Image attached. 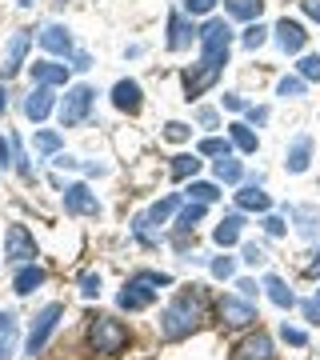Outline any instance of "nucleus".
Segmentation results:
<instances>
[{"label":"nucleus","mask_w":320,"mask_h":360,"mask_svg":"<svg viewBox=\"0 0 320 360\" xmlns=\"http://www.w3.org/2000/svg\"><path fill=\"white\" fill-rule=\"evenodd\" d=\"M308 276H320V252H316V260L308 264Z\"/></svg>","instance_id":"obj_53"},{"label":"nucleus","mask_w":320,"mask_h":360,"mask_svg":"<svg viewBox=\"0 0 320 360\" xmlns=\"http://www.w3.org/2000/svg\"><path fill=\"white\" fill-rule=\"evenodd\" d=\"M37 148L40 153H60V132H52V129L37 132Z\"/></svg>","instance_id":"obj_34"},{"label":"nucleus","mask_w":320,"mask_h":360,"mask_svg":"<svg viewBox=\"0 0 320 360\" xmlns=\"http://www.w3.org/2000/svg\"><path fill=\"white\" fill-rule=\"evenodd\" d=\"M236 208H244V212H269L272 196L264 193L260 184H244L241 193H236Z\"/></svg>","instance_id":"obj_20"},{"label":"nucleus","mask_w":320,"mask_h":360,"mask_svg":"<svg viewBox=\"0 0 320 360\" xmlns=\"http://www.w3.org/2000/svg\"><path fill=\"white\" fill-rule=\"evenodd\" d=\"M32 80L44 84V89H64L68 84V65H56V60H37L32 65Z\"/></svg>","instance_id":"obj_17"},{"label":"nucleus","mask_w":320,"mask_h":360,"mask_svg":"<svg viewBox=\"0 0 320 360\" xmlns=\"http://www.w3.org/2000/svg\"><path fill=\"white\" fill-rule=\"evenodd\" d=\"M212 172H217V180H224V184H236V180L244 176L241 160H232V153H229V156H217V165H212Z\"/></svg>","instance_id":"obj_27"},{"label":"nucleus","mask_w":320,"mask_h":360,"mask_svg":"<svg viewBox=\"0 0 320 360\" xmlns=\"http://www.w3.org/2000/svg\"><path fill=\"white\" fill-rule=\"evenodd\" d=\"M217 184H208V180H192L188 184V200H205V205H212L217 200Z\"/></svg>","instance_id":"obj_31"},{"label":"nucleus","mask_w":320,"mask_h":360,"mask_svg":"<svg viewBox=\"0 0 320 360\" xmlns=\"http://www.w3.org/2000/svg\"><path fill=\"white\" fill-rule=\"evenodd\" d=\"M232 360H272V336L269 333L244 336L236 345V352H232Z\"/></svg>","instance_id":"obj_12"},{"label":"nucleus","mask_w":320,"mask_h":360,"mask_svg":"<svg viewBox=\"0 0 320 360\" xmlns=\"http://www.w3.org/2000/svg\"><path fill=\"white\" fill-rule=\"evenodd\" d=\"M244 116H248V124H264V120H269V108H260V104H248V108H244Z\"/></svg>","instance_id":"obj_44"},{"label":"nucleus","mask_w":320,"mask_h":360,"mask_svg":"<svg viewBox=\"0 0 320 360\" xmlns=\"http://www.w3.org/2000/svg\"><path fill=\"white\" fill-rule=\"evenodd\" d=\"M92 96H96V92H92L89 84H72V89L64 92V101H60V129H77V124L89 120Z\"/></svg>","instance_id":"obj_5"},{"label":"nucleus","mask_w":320,"mask_h":360,"mask_svg":"<svg viewBox=\"0 0 320 360\" xmlns=\"http://www.w3.org/2000/svg\"><path fill=\"white\" fill-rule=\"evenodd\" d=\"M300 309H305V321L308 324H320V288H316V296H312V300H305V304H300Z\"/></svg>","instance_id":"obj_41"},{"label":"nucleus","mask_w":320,"mask_h":360,"mask_svg":"<svg viewBox=\"0 0 320 360\" xmlns=\"http://www.w3.org/2000/svg\"><path fill=\"white\" fill-rule=\"evenodd\" d=\"M52 165H56V168H77L80 160H77V156H68V153H56V156H52Z\"/></svg>","instance_id":"obj_49"},{"label":"nucleus","mask_w":320,"mask_h":360,"mask_svg":"<svg viewBox=\"0 0 320 360\" xmlns=\"http://www.w3.org/2000/svg\"><path fill=\"white\" fill-rule=\"evenodd\" d=\"M200 321H205V300H200V292H180L160 312V336L165 340H184V336H192L200 328Z\"/></svg>","instance_id":"obj_2"},{"label":"nucleus","mask_w":320,"mask_h":360,"mask_svg":"<svg viewBox=\"0 0 320 360\" xmlns=\"http://www.w3.org/2000/svg\"><path fill=\"white\" fill-rule=\"evenodd\" d=\"M196 172H200V156H196V153L172 156V176H177V180H188V176H196Z\"/></svg>","instance_id":"obj_28"},{"label":"nucleus","mask_w":320,"mask_h":360,"mask_svg":"<svg viewBox=\"0 0 320 360\" xmlns=\"http://www.w3.org/2000/svg\"><path fill=\"white\" fill-rule=\"evenodd\" d=\"M296 68H300V77H305V80H320V52H316V56H305Z\"/></svg>","instance_id":"obj_38"},{"label":"nucleus","mask_w":320,"mask_h":360,"mask_svg":"<svg viewBox=\"0 0 320 360\" xmlns=\"http://www.w3.org/2000/svg\"><path fill=\"white\" fill-rule=\"evenodd\" d=\"M288 217H293V224H296V232L300 236H320V208H312V205H296V208H288Z\"/></svg>","instance_id":"obj_19"},{"label":"nucleus","mask_w":320,"mask_h":360,"mask_svg":"<svg viewBox=\"0 0 320 360\" xmlns=\"http://www.w3.org/2000/svg\"><path fill=\"white\" fill-rule=\"evenodd\" d=\"M241 229H244V220H241V217H224L217 229H212V240H217L220 248H232L236 240H241Z\"/></svg>","instance_id":"obj_21"},{"label":"nucleus","mask_w":320,"mask_h":360,"mask_svg":"<svg viewBox=\"0 0 320 360\" xmlns=\"http://www.w3.org/2000/svg\"><path fill=\"white\" fill-rule=\"evenodd\" d=\"M244 49H260V44H264V40H269V28H264V25H260V20H256V25H248V28H244Z\"/></svg>","instance_id":"obj_32"},{"label":"nucleus","mask_w":320,"mask_h":360,"mask_svg":"<svg viewBox=\"0 0 320 360\" xmlns=\"http://www.w3.org/2000/svg\"><path fill=\"white\" fill-rule=\"evenodd\" d=\"M72 68H77V72H84V68H92V65H89V56H84V52H77V56H72Z\"/></svg>","instance_id":"obj_52"},{"label":"nucleus","mask_w":320,"mask_h":360,"mask_svg":"<svg viewBox=\"0 0 320 360\" xmlns=\"http://www.w3.org/2000/svg\"><path fill=\"white\" fill-rule=\"evenodd\" d=\"M217 312H220V324L224 328H248L256 321V304L244 300V296H220Z\"/></svg>","instance_id":"obj_8"},{"label":"nucleus","mask_w":320,"mask_h":360,"mask_svg":"<svg viewBox=\"0 0 320 360\" xmlns=\"http://www.w3.org/2000/svg\"><path fill=\"white\" fill-rule=\"evenodd\" d=\"M276 92H281V96H300V92H305V77H284L281 84H276Z\"/></svg>","instance_id":"obj_37"},{"label":"nucleus","mask_w":320,"mask_h":360,"mask_svg":"<svg viewBox=\"0 0 320 360\" xmlns=\"http://www.w3.org/2000/svg\"><path fill=\"white\" fill-rule=\"evenodd\" d=\"M264 288H269V300H272V304H276V309H284V312H288V309H293V304H296L293 288H288V284H284L281 276H269V281H264Z\"/></svg>","instance_id":"obj_25"},{"label":"nucleus","mask_w":320,"mask_h":360,"mask_svg":"<svg viewBox=\"0 0 320 360\" xmlns=\"http://www.w3.org/2000/svg\"><path fill=\"white\" fill-rule=\"evenodd\" d=\"M20 4H32V0H20Z\"/></svg>","instance_id":"obj_55"},{"label":"nucleus","mask_w":320,"mask_h":360,"mask_svg":"<svg viewBox=\"0 0 320 360\" xmlns=\"http://www.w3.org/2000/svg\"><path fill=\"white\" fill-rule=\"evenodd\" d=\"M232 272H236V260H232V257H217V260H212V276H217V281H229Z\"/></svg>","instance_id":"obj_36"},{"label":"nucleus","mask_w":320,"mask_h":360,"mask_svg":"<svg viewBox=\"0 0 320 360\" xmlns=\"http://www.w3.org/2000/svg\"><path fill=\"white\" fill-rule=\"evenodd\" d=\"M56 108V96H52V89H44V84H37V89L25 96V116L32 120V124H40V120H49V112Z\"/></svg>","instance_id":"obj_11"},{"label":"nucleus","mask_w":320,"mask_h":360,"mask_svg":"<svg viewBox=\"0 0 320 360\" xmlns=\"http://www.w3.org/2000/svg\"><path fill=\"white\" fill-rule=\"evenodd\" d=\"M64 212L72 217H101V200L89 184H64Z\"/></svg>","instance_id":"obj_9"},{"label":"nucleus","mask_w":320,"mask_h":360,"mask_svg":"<svg viewBox=\"0 0 320 360\" xmlns=\"http://www.w3.org/2000/svg\"><path fill=\"white\" fill-rule=\"evenodd\" d=\"M113 104L120 108V112H128V116H136L141 112V84L136 80H116V89H113Z\"/></svg>","instance_id":"obj_16"},{"label":"nucleus","mask_w":320,"mask_h":360,"mask_svg":"<svg viewBox=\"0 0 320 360\" xmlns=\"http://www.w3.org/2000/svg\"><path fill=\"white\" fill-rule=\"evenodd\" d=\"M236 144H232V136H208V141H200V156H229Z\"/></svg>","instance_id":"obj_30"},{"label":"nucleus","mask_w":320,"mask_h":360,"mask_svg":"<svg viewBox=\"0 0 320 360\" xmlns=\"http://www.w3.org/2000/svg\"><path fill=\"white\" fill-rule=\"evenodd\" d=\"M272 32H276V44H281L284 52H300L308 44L305 25H300V20H288V16H284V20H276V28H272Z\"/></svg>","instance_id":"obj_13"},{"label":"nucleus","mask_w":320,"mask_h":360,"mask_svg":"<svg viewBox=\"0 0 320 360\" xmlns=\"http://www.w3.org/2000/svg\"><path fill=\"white\" fill-rule=\"evenodd\" d=\"M80 292L84 296H101V276H96V272H84V276H80Z\"/></svg>","instance_id":"obj_40"},{"label":"nucleus","mask_w":320,"mask_h":360,"mask_svg":"<svg viewBox=\"0 0 320 360\" xmlns=\"http://www.w3.org/2000/svg\"><path fill=\"white\" fill-rule=\"evenodd\" d=\"M224 108H232V112H244L248 104H244V96H236V92H224Z\"/></svg>","instance_id":"obj_46"},{"label":"nucleus","mask_w":320,"mask_h":360,"mask_svg":"<svg viewBox=\"0 0 320 360\" xmlns=\"http://www.w3.org/2000/svg\"><path fill=\"white\" fill-rule=\"evenodd\" d=\"M192 40H200L196 25H188V20H184V13H172V16H168V49L180 52V49H188Z\"/></svg>","instance_id":"obj_14"},{"label":"nucleus","mask_w":320,"mask_h":360,"mask_svg":"<svg viewBox=\"0 0 320 360\" xmlns=\"http://www.w3.org/2000/svg\"><path fill=\"white\" fill-rule=\"evenodd\" d=\"M4 257L13 264H37V240H32V232L25 224H8V232H4Z\"/></svg>","instance_id":"obj_7"},{"label":"nucleus","mask_w":320,"mask_h":360,"mask_svg":"<svg viewBox=\"0 0 320 360\" xmlns=\"http://www.w3.org/2000/svg\"><path fill=\"white\" fill-rule=\"evenodd\" d=\"M264 260H269V257H264V248H260V245H244V264H252V269H260Z\"/></svg>","instance_id":"obj_42"},{"label":"nucleus","mask_w":320,"mask_h":360,"mask_svg":"<svg viewBox=\"0 0 320 360\" xmlns=\"http://www.w3.org/2000/svg\"><path fill=\"white\" fill-rule=\"evenodd\" d=\"M196 120H200L205 129H217V112H212V108H196Z\"/></svg>","instance_id":"obj_48"},{"label":"nucleus","mask_w":320,"mask_h":360,"mask_svg":"<svg viewBox=\"0 0 320 360\" xmlns=\"http://www.w3.org/2000/svg\"><path fill=\"white\" fill-rule=\"evenodd\" d=\"M260 224H264V232H272V236H281V232H284V220L272 217V212H264V220H260Z\"/></svg>","instance_id":"obj_45"},{"label":"nucleus","mask_w":320,"mask_h":360,"mask_svg":"<svg viewBox=\"0 0 320 360\" xmlns=\"http://www.w3.org/2000/svg\"><path fill=\"white\" fill-rule=\"evenodd\" d=\"M305 4V13L312 16V20H320V0H300Z\"/></svg>","instance_id":"obj_51"},{"label":"nucleus","mask_w":320,"mask_h":360,"mask_svg":"<svg viewBox=\"0 0 320 360\" xmlns=\"http://www.w3.org/2000/svg\"><path fill=\"white\" fill-rule=\"evenodd\" d=\"M229 49H232V28L224 20H208L200 28V65H192L184 72V92L188 101H196L200 92H208L220 80L224 65H229Z\"/></svg>","instance_id":"obj_1"},{"label":"nucleus","mask_w":320,"mask_h":360,"mask_svg":"<svg viewBox=\"0 0 320 360\" xmlns=\"http://www.w3.org/2000/svg\"><path fill=\"white\" fill-rule=\"evenodd\" d=\"M132 236H136L141 245H156V236H153V220H148V217H136V220H132Z\"/></svg>","instance_id":"obj_33"},{"label":"nucleus","mask_w":320,"mask_h":360,"mask_svg":"<svg viewBox=\"0 0 320 360\" xmlns=\"http://www.w3.org/2000/svg\"><path fill=\"white\" fill-rule=\"evenodd\" d=\"M64 316V304H44V309L32 316V333H28L25 348H28V356H37V352H44V345H49V336L56 333V324H60Z\"/></svg>","instance_id":"obj_6"},{"label":"nucleus","mask_w":320,"mask_h":360,"mask_svg":"<svg viewBox=\"0 0 320 360\" xmlns=\"http://www.w3.org/2000/svg\"><path fill=\"white\" fill-rule=\"evenodd\" d=\"M281 336L288 340V345H296V348H300V345L308 340V336H305V328H293V324H284V328H281Z\"/></svg>","instance_id":"obj_43"},{"label":"nucleus","mask_w":320,"mask_h":360,"mask_svg":"<svg viewBox=\"0 0 320 360\" xmlns=\"http://www.w3.org/2000/svg\"><path fill=\"white\" fill-rule=\"evenodd\" d=\"M229 136H232V144H236L241 153H248V156H252L256 148H260V141H256V132L248 129L244 120H232V124H229Z\"/></svg>","instance_id":"obj_24"},{"label":"nucleus","mask_w":320,"mask_h":360,"mask_svg":"<svg viewBox=\"0 0 320 360\" xmlns=\"http://www.w3.org/2000/svg\"><path fill=\"white\" fill-rule=\"evenodd\" d=\"M205 200H188V205L180 208V217H177V232H192L200 220H205Z\"/></svg>","instance_id":"obj_26"},{"label":"nucleus","mask_w":320,"mask_h":360,"mask_svg":"<svg viewBox=\"0 0 320 360\" xmlns=\"http://www.w3.org/2000/svg\"><path fill=\"white\" fill-rule=\"evenodd\" d=\"M49 281V272L40 269V264H16V276H13V288L20 296H28V292H37L40 284Z\"/></svg>","instance_id":"obj_18"},{"label":"nucleus","mask_w":320,"mask_h":360,"mask_svg":"<svg viewBox=\"0 0 320 360\" xmlns=\"http://www.w3.org/2000/svg\"><path fill=\"white\" fill-rule=\"evenodd\" d=\"M168 284H172L168 272H136V276L120 288L116 304H120L124 312H141V309H148V304L156 300V288H168Z\"/></svg>","instance_id":"obj_3"},{"label":"nucleus","mask_w":320,"mask_h":360,"mask_svg":"<svg viewBox=\"0 0 320 360\" xmlns=\"http://www.w3.org/2000/svg\"><path fill=\"white\" fill-rule=\"evenodd\" d=\"M40 49L52 52V56H72V37L64 25H49L40 28Z\"/></svg>","instance_id":"obj_15"},{"label":"nucleus","mask_w":320,"mask_h":360,"mask_svg":"<svg viewBox=\"0 0 320 360\" xmlns=\"http://www.w3.org/2000/svg\"><path fill=\"white\" fill-rule=\"evenodd\" d=\"M180 208V196H165V200H156L153 208H148V212H144V217L153 220V224H165L168 217H172V212H177Z\"/></svg>","instance_id":"obj_29"},{"label":"nucleus","mask_w":320,"mask_h":360,"mask_svg":"<svg viewBox=\"0 0 320 360\" xmlns=\"http://www.w3.org/2000/svg\"><path fill=\"white\" fill-rule=\"evenodd\" d=\"M28 49H32V28H20L13 40H8V56H4V65H0V77L4 80H13L20 68H25V56Z\"/></svg>","instance_id":"obj_10"},{"label":"nucleus","mask_w":320,"mask_h":360,"mask_svg":"<svg viewBox=\"0 0 320 360\" xmlns=\"http://www.w3.org/2000/svg\"><path fill=\"white\" fill-rule=\"evenodd\" d=\"M4 108H8V92L0 89V112H4Z\"/></svg>","instance_id":"obj_54"},{"label":"nucleus","mask_w":320,"mask_h":360,"mask_svg":"<svg viewBox=\"0 0 320 360\" xmlns=\"http://www.w3.org/2000/svg\"><path fill=\"white\" fill-rule=\"evenodd\" d=\"M308 160H312V141H308V136H296L293 148H288V160H284V165H288V172H305Z\"/></svg>","instance_id":"obj_22"},{"label":"nucleus","mask_w":320,"mask_h":360,"mask_svg":"<svg viewBox=\"0 0 320 360\" xmlns=\"http://www.w3.org/2000/svg\"><path fill=\"white\" fill-rule=\"evenodd\" d=\"M89 345L104 356H116V352H124L128 345V324L116 321V316H96L89 324Z\"/></svg>","instance_id":"obj_4"},{"label":"nucleus","mask_w":320,"mask_h":360,"mask_svg":"<svg viewBox=\"0 0 320 360\" xmlns=\"http://www.w3.org/2000/svg\"><path fill=\"white\" fill-rule=\"evenodd\" d=\"M236 288H241V296H244V300H252V296L260 292V288H256V281H236Z\"/></svg>","instance_id":"obj_50"},{"label":"nucleus","mask_w":320,"mask_h":360,"mask_svg":"<svg viewBox=\"0 0 320 360\" xmlns=\"http://www.w3.org/2000/svg\"><path fill=\"white\" fill-rule=\"evenodd\" d=\"M224 13L236 16V20H260L264 0H224Z\"/></svg>","instance_id":"obj_23"},{"label":"nucleus","mask_w":320,"mask_h":360,"mask_svg":"<svg viewBox=\"0 0 320 360\" xmlns=\"http://www.w3.org/2000/svg\"><path fill=\"white\" fill-rule=\"evenodd\" d=\"M212 8H217V0H184V13L188 16H205Z\"/></svg>","instance_id":"obj_39"},{"label":"nucleus","mask_w":320,"mask_h":360,"mask_svg":"<svg viewBox=\"0 0 320 360\" xmlns=\"http://www.w3.org/2000/svg\"><path fill=\"white\" fill-rule=\"evenodd\" d=\"M188 136H192L188 124H180V120H168V124H165V141L180 144V141H188Z\"/></svg>","instance_id":"obj_35"},{"label":"nucleus","mask_w":320,"mask_h":360,"mask_svg":"<svg viewBox=\"0 0 320 360\" xmlns=\"http://www.w3.org/2000/svg\"><path fill=\"white\" fill-rule=\"evenodd\" d=\"M0 168H13V144L0 136Z\"/></svg>","instance_id":"obj_47"}]
</instances>
